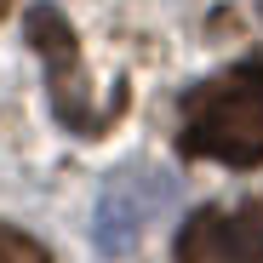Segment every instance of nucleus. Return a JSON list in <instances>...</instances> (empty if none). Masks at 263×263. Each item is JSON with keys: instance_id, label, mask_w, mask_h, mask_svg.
Listing matches in <instances>:
<instances>
[{"instance_id": "7ed1b4c3", "label": "nucleus", "mask_w": 263, "mask_h": 263, "mask_svg": "<svg viewBox=\"0 0 263 263\" xmlns=\"http://www.w3.org/2000/svg\"><path fill=\"white\" fill-rule=\"evenodd\" d=\"M172 183L160 166H120L115 178L103 183V200H98V217H92V235H98V252L120 257L143 240V229L172 206Z\"/></svg>"}, {"instance_id": "423d86ee", "label": "nucleus", "mask_w": 263, "mask_h": 263, "mask_svg": "<svg viewBox=\"0 0 263 263\" xmlns=\"http://www.w3.org/2000/svg\"><path fill=\"white\" fill-rule=\"evenodd\" d=\"M6 12H12V0H0V17H6Z\"/></svg>"}, {"instance_id": "39448f33", "label": "nucleus", "mask_w": 263, "mask_h": 263, "mask_svg": "<svg viewBox=\"0 0 263 263\" xmlns=\"http://www.w3.org/2000/svg\"><path fill=\"white\" fill-rule=\"evenodd\" d=\"M0 263H52V252L40 246V240H29L23 229H6V223H0Z\"/></svg>"}, {"instance_id": "f03ea898", "label": "nucleus", "mask_w": 263, "mask_h": 263, "mask_svg": "<svg viewBox=\"0 0 263 263\" xmlns=\"http://www.w3.org/2000/svg\"><path fill=\"white\" fill-rule=\"evenodd\" d=\"M23 34L29 46L46 63V92H52V109L69 132H103L120 120V109H92V92H86V69H80V40L69 29V17L58 6H29L23 12Z\"/></svg>"}, {"instance_id": "f257e3e1", "label": "nucleus", "mask_w": 263, "mask_h": 263, "mask_svg": "<svg viewBox=\"0 0 263 263\" xmlns=\"http://www.w3.org/2000/svg\"><path fill=\"white\" fill-rule=\"evenodd\" d=\"M178 149L217 166H263V58L235 63L183 98Z\"/></svg>"}, {"instance_id": "20e7f679", "label": "nucleus", "mask_w": 263, "mask_h": 263, "mask_svg": "<svg viewBox=\"0 0 263 263\" xmlns=\"http://www.w3.org/2000/svg\"><path fill=\"white\" fill-rule=\"evenodd\" d=\"M178 263H263V206L195 212L178 235Z\"/></svg>"}]
</instances>
